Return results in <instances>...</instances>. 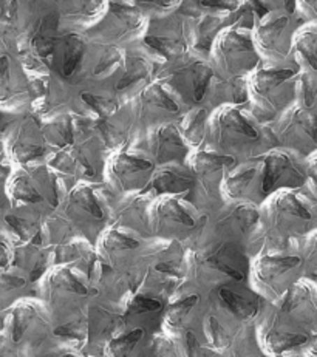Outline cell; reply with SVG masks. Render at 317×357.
I'll use <instances>...</instances> for the list:
<instances>
[{
	"label": "cell",
	"mask_w": 317,
	"mask_h": 357,
	"mask_svg": "<svg viewBox=\"0 0 317 357\" xmlns=\"http://www.w3.org/2000/svg\"><path fill=\"white\" fill-rule=\"evenodd\" d=\"M220 294L229 308L233 310L234 314H237L239 317L252 316V314L257 311V305L254 302H249V300L240 297L239 294H235V292H233V291L221 289Z\"/></svg>",
	"instance_id": "1"
},
{
	"label": "cell",
	"mask_w": 317,
	"mask_h": 357,
	"mask_svg": "<svg viewBox=\"0 0 317 357\" xmlns=\"http://www.w3.org/2000/svg\"><path fill=\"white\" fill-rule=\"evenodd\" d=\"M198 302V297L197 296H191L187 297L186 300H183V302L177 303L174 308H172L169 311V322L172 324H178L179 320H182L187 312H189V310L192 308L193 305H196Z\"/></svg>",
	"instance_id": "2"
},
{
	"label": "cell",
	"mask_w": 317,
	"mask_h": 357,
	"mask_svg": "<svg viewBox=\"0 0 317 357\" xmlns=\"http://www.w3.org/2000/svg\"><path fill=\"white\" fill-rule=\"evenodd\" d=\"M141 334H142V331H141V330H135L133 333L127 334L126 337H122V339H119V340L115 342L113 347H112V348H113V353L122 357V356H124L126 353L131 351V348L136 344V342L140 340Z\"/></svg>",
	"instance_id": "3"
},
{
	"label": "cell",
	"mask_w": 317,
	"mask_h": 357,
	"mask_svg": "<svg viewBox=\"0 0 317 357\" xmlns=\"http://www.w3.org/2000/svg\"><path fill=\"white\" fill-rule=\"evenodd\" d=\"M135 308H138L140 311H158L161 310V303L156 302V300L152 298H136L135 302Z\"/></svg>",
	"instance_id": "4"
},
{
	"label": "cell",
	"mask_w": 317,
	"mask_h": 357,
	"mask_svg": "<svg viewBox=\"0 0 317 357\" xmlns=\"http://www.w3.org/2000/svg\"><path fill=\"white\" fill-rule=\"evenodd\" d=\"M5 260H6V255H5V249H3V246L0 245V266L3 265L5 263Z\"/></svg>",
	"instance_id": "5"
},
{
	"label": "cell",
	"mask_w": 317,
	"mask_h": 357,
	"mask_svg": "<svg viewBox=\"0 0 317 357\" xmlns=\"http://www.w3.org/2000/svg\"><path fill=\"white\" fill-rule=\"evenodd\" d=\"M0 11H2V10H0Z\"/></svg>",
	"instance_id": "6"
}]
</instances>
